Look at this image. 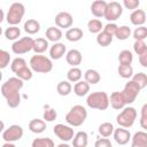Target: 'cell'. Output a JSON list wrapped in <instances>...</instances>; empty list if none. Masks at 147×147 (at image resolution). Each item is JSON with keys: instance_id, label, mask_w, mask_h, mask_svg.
<instances>
[{"instance_id": "6da1fadb", "label": "cell", "mask_w": 147, "mask_h": 147, "mask_svg": "<svg viewBox=\"0 0 147 147\" xmlns=\"http://www.w3.org/2000/svg\"><path fill=\"white\" fill-rule=\"evenodd\" d=\"M23 87V80L17 77L9 78L2 86H1V94L6 98L7 105L10 108H16L21 103L20 90Z\"/></svg>"}, {"instance_id": "7a4b0ae2", "label": "cell", "mask_w": 147, "mask_h": 147, "mask_svg": "<svg viewBox=\"0 0 147 147\" xmlns=\"http://www.w3.org/2000/svg\"><path fill=\"white\" fill-rule=\"evenodd\" d=\"M86 103L90 108L106 110L109 106V96L106 92H93L87 96Z\"/></svg>"}, {"instance_id": "3957f363", "label": "cell", "mask_w": 147, "mask_h": 147, "mask_svg": "<svg viewBox=\"0 0 147 147\" xmlns=\"http://www.w3.org/2000/svg\"><path fill=\"white\" fill-rule=\"evenodd\" d=\"M86 117H87L86 109L83 106L77 105V106H74L70 109V111L67 114L65 121L68 124H70L72 126H79L85 122Z\"/></svg>"}, {"instance_id": "277c9868", "label": "cell", "mask_w": 147, "mask_h": 147, "mask_svg": "<svg viewBox=\"0 0 147 147\" xmlns=\"http://www.w3.org/2000/svg\"><path fill=\"white\" fill-rule=\"evenodd\" d=\"M30 65L33 71L41 74H47L53 69L52 61L42 55H33L30 60Z\"/></svg>"}, {"instance_id": "5b68a950", "label": "cell", "mask_w": 147, "mask_h": 147, "mask_svg": "<svg viewBox=\"0 0 147 147\" xmlns=\"http://www.w3.org/2000/svg\"><path fill=\"white\" fill-rule=\"evenodd\" d=\"M137 118V111L133 107L124 108L121 114L117 115L116 121L119 126L122 127H131Z\"/></svg>"}, {"instance_id": "8992f818", "label": "cell", "mask_w": 147, "mask_h": 147, "mask_svg": "<svg viewBox=\"0 0 147 147\" xmlns=\"http://www.w3.org/2000/svg\"><path fill=\"white\" fill-rule=\"evenodd\" d=\"M25 13V8L21 2H14L8 10L7 14V22L9 24H11L13 26H15L16 24H18L22 21V17Z\"/></svg>"}, {"instance_id": "52a82bcc", "label": "cell", "mask_w": 147, "mask_h": 147, "mask_svg": "<svg viewBox=\"0 0 147 147\" xmlns=\"http://www.w3.org/2000/svg\"><path fill=\"white\" fill-rule=\"evenodd\" d=\"M140 90H141V88L139 87V85H138L137 83H134L133 80L126 83L124 90L121 92V94H122V96H123L125 103H132V102L136 100V98L138 96Z\"/></svg>"}, {"instance_id": "ba28073f", "label": "cell", "mask_w": 147, "mask_h": 147, "mask_svg": "<svg viewBox=\"0 0 147 147\" xmlns=\"http://www.w3.org/2000/svg\"><path fill=\"white\" fill-rule=\"evenodd\" d=\"M33 40L31 37H23L20 40L15 41L11 46V49L15 54H24L32 49L33 47Z\"/></svg>"}, {"instance_id": "9c48e42d", "label": "cell", "mask_w": 147, "mask_h": 147, "mask_svg": "<svg viewBox=\"0 0 147 147\" xmlns=\"http://www.w3.org/2000/svg\"><path fill=\"white\" fill-rule=\"evenodd\" d=\"M122 13H123V8H122L121 3L116 2V1H111V2L107 3V8H106L103 17L107 21H115V20L119 18Z\"/></svg>"}, {"instance_id": "30bf717a", "label": "cell", "mask_w": 147, "mask_h": 147, "mask_svg": "<svg viewBox=\"0 0 147 147\" xmlns=\"http://www.w3.org/2000/svg\"><path fill=\"white\" fill-rule=\"evenodd\" d=\"M22 136H23V129L20 125H11L7 130H5L2 138L6 142H13L20 140Z\"/></svg>"}, {"instance_id": "8fae6325", "label": "cell", "mask_w": 147, "mask_h": 147, "mask_svg": "<svg viewBox=\"0 0 147 147\" xmlns=\"http://www.w3.org/2000/svg\"><path fill=\"white\" fill-rule=\"evenodd\" d=\"M54 133L63 141H69L74 137V130L63 124H56L54 126Z\"/></svg>"}, {"instance_id": "7c38bea8", "label": "cell", "mask_w": 147, "mask_h": 147, "mask_svg": "<svg viewBox=\"0 0 147 147\" xmlns=\"http://www.w3.org/2000/svg\"><path fill=\"white\" fill-rule=\"evenodd\" d=\"M72 22L74 20H72L71 14L67 11H61L55 16V23L59 28H63V29L70 28L72 25Z\"/></svg>"}, {"instance_id": "4fadbf2b", "label": "cell", "mask_w": 147, "mask_h": 147, "mask_svg": "<svg viewBox=\"0 0 147 147\" xmlns=\"http://www.w3.org/2000/svg\"><path fill=\"white\" fill-rule=\"evenodd\" d=\"M114 139L117 144L119 145H125L129 142V140L131 139V134L127 130L125 129H122V127H118L114 131Z\"/></svg>"}, {"instance_id": "5bb4252c", "label": "cell", "mask_w": 147, "mask_h": 147, "mask_svg": "<svg viewBox=\"0 0 147 147\" xmlns=\"http://www.w3.org/2000/svg\"><path fill=\"white\" fill-rule=\"evenodd\" d=\"M107 3L105 0H96L92 3L91 6V11L95 17H103L105 16V11L107 8Z\"/></svg>"}, {"instance_id": "9a60e30c", "label": "cell", "mask_w": 147, "mask_h": 147, "mask_svg": "<svg viewBox=\"0 0 147 147\" xmlns=\"http://www.w3.org/2000/svg\"><path fill=\"white\" fill-rule=\"evenodd\" d=\"M109 103L111 105V107L114 109H122L124 108V106L126 105L121 92H113L110 94V99H109Z\"/></svg>"}, {"instance_id": "2e32d148", "label": "cell", "mask_w": 147, "mask_h": 147, "mask_svg": "<svg viewBox=\"0 0 147 147\" xmlns=\"http://www.w3.org/2000/svg\"><path fill=\"white\" fill-rule=\"evenodd\" d=\"M131 147H147V133L144 131L134 133Z\"/></svg>"}, {"instance_id": "e0dca14e", "label": "cell", "mask_w": 147, "mask_h": 147, "mask_svg": "<svg viewBox=\"0 0 147 147\" xmlns=\"http://www.w3.org/2000/svg\"><path fill=\"white\" fill-rule=\"evenodd\" d=\"M65 60H67V62H68L70 65L77 67V65H79L80 62H82V54H80V52L77 51V49H71V51L68 52V54H67V56H65Z\"/></svg>"}, {"instance_id": "ac0fdd59", "label": "cell", "mask_w": 147, "mask_h": 147, "mask_svg": "<svg viewBox=\"0 0 147 147\" xmlns=\"http://www.w3.org/2000/svg\"><path fill=\"white\" fill-rule=\"evenodd\" d=\"M131 23L134 25H142L146 22V13L142 9H137L130 15Z\"/></svg>"}, {"instance_id": "d6986e66", "label": "cell", "mask_w": 147, "mask_h": 147, "mask_svg": "<svg viewBox=\"0 0 147 147\" xmlns=\"http://www.w3.org/2000/svg\"><path fill=\"white\" fill-rule=\"evenodd\" d=\"M65 53V46L61 42H57V44H54L49 51V54H51V57L54 59V60H59L61 59Z\"/></svg>"}, {"instance_id": "ffe728a7", "label": "cell", "mask_w": 147, "mask_h": 147, "mask_svg": "<svg viewBox=\"0 0 147 147\" xmlns=\"http://www.w3.org/2000/svg\"><path fill=\"white\" fill-rule=\"evenodd\" d=\"M29 129L31 132L33 133H41L46 130V123L42 121V119H38V118H34L32 121H30L29 123Z\"/></svg>"}, {"instance_id": "44dd1931", "label": "cell", "mask_w": 147, "mask_h": 147, "mask_svg": "<svg viewBox=\"0 0 147 147\" xmlns=\"http://www.w3.org/2000/svg\"><path fill=\"white\" fill-rule=\"evenodd\" d=\"M65 38L69 41H78L83 38V30L79 28H71L65 32Z\"/></svg>"}, {"instance_id": "7402d4cb", "label": "cell", "mask_w": 147, "mask_h": 147, "mask_svg": "<svg viewBox=\"0 0 147 147\" xmlns=\"http://www.w3.org/2000/svg\"><path fill=\"white\" fill-rule=\"evenodd\" d=\"M46 37L48 40L51 41H59L61 38H62V31L59 29V28H55V26H51L46 30Z\"/></svg>"}, {"instance_id": "603a6c76", "label": "cell", "mask_w": 147, "mask_h": 147, "mask_svg": "<svg viewBox=\"0 0 147 147\" xmlns=\"http://www.w3.org/2000/svg\"><path fill=\"white\" fill-rule=\"evenodd\" d=\"M72 146L74 147H86L87 146V134L86 132H78L74 140H72Z\"/></svg>"}, {"instance_id": "cb8c5ba5", "label": "cell", "mask_w": 147, "mask_h": 147, "mask_svg": "<svg viewBox=\"0 0 147 147\" xmlns=\"http://www.w3.org/2000/svg\"><path fill=\"white\" fill-rule=\"evenodd\" d=\"M24 30L29 33V34H34L37 33L39 30H40V24L38 21L36 20H28L25 23H24Z\"/></svg>"}, {"instance_id": "d4e9b609", "label": "cell", "mask_w": 147, "mask_h": 147, "mask_svg": "<svg viewBox=\"0 0 147 147\" xmlns=\"http://www.w3.org/2000/svg\"><path fill=\"white\" fill-rule=\"evenodd\" d=\"M74 91H75V94L78 95V96H84L87 94V92L90 91V84L86 83V82H77L75 84V87H74Z\"/></svg>"}, {"instance_id": "484cf974", "label": "cell", "mask_w": 147, "mask_h": 147, "mask_svg": "<svg viewBox=\"0 0 147 147\" xmlns=\"http://www.w3.org/2000/svg\"><path fill=\"white\" fill-rule=\"evenodd\" d=\"M48 47V41L44 38H37L33 40V47L32 49L36 53H44Z\"/></svg>"}, {"instance_id": "4316f807", "label": "cell", "mask_w": 147, "mask_h": 147, "mask_svg": "<svg viewBox=\"0 0 147 147\" xmlns=\"http://www.w3.org/2000/svg\"><path fill=\"white\" fill-rule=\"evenodd\" d=\"M100 75L96 70H93V69H88L86 72H85V82L88 83V84H96L100 82Z\"/></svg>"}, {"instance_id": "83f0119b", "label": "cell", "mask_w": 147, "mask_h": 147, "mask_svg": "<svg viewBox=\"0 0 147 147\" xmlns=\"http://www.w3.org/2000/svg\"><path fill=\"white\" fill-rule=\"evenodd\" d=\"M133 60V55L130 51L127 49H124L119 53L118 55V61L121 64H124V65H131V62Z\"/></svg>"}, {"instance_id": "f1b7e54d", "label": "cell", "mask_w": 147, "mask_h": 147, "mask_svg": "<svg viewBox=\"0 0 147 147\" xmlns=\"http://www.w3.org/2000/svg\"><path fill=\"white\" fill-rule=\"evenodd\" d=\"M111 41H113V37L109 36L108 33L103 32V31L100 32V33L98 34V37H96V42H98L100 46H102V47L109 46V45L111 44Z\"/></svg>"}, {"instance_id": "f546056e", "label": "cell", "mask_w": 147, "mask_h": 147, "mask_svg": "<svg viewBox=\"0 0 147 147\" xmlns=\"http://www.w3.org/2000/svg\"><path fill=\"white\" fill-rule=\"evenodd\" d=\"M32 147H54V141L49 138H37L32 141Z\"/></svg>"}, {"instance_id": "4dcf8cb0", "label": "cell", "mask_w": 147, "mask_h": 147, "mask_svg": "<svg viewBox=\"0 0 147 147\" xmlns=\"http://www.w3.org/2000/svg\"><path fill=\"white\" fill-rule=\"evenodd\" d=\"M67 77H68L69 82L77 83V82H79V79L82 78V70H80L79 68L74 67V68H71V69L68 71Z\"/></svg>"}, {"instance_id": "1f68e13d", "label": "cell", "mask_w": 147, "mask_h": 147, "mask_svg": "<svg viewBox=\"0 0 147 147\" xmlns=\"http://www.w3.org/2000/svg\"><path fill=\"white\" fill-rule=\"evenodd\" d=\"M113 132H114V126H113V124L109 123V122H105V123H102V124L99 126V133H100L102 137H105V138L109 137Z\"/></svg>"}, {"instance_id": "d6a6232c", "label": "cell", "mask_w": 147, "mask_h": 147, "mask_svg": "<svg viewBox=\"0 0 147 147\" xmlns=\"http://www.w3.org/2000/svg\"><path fill=\"white\" fill-rule=\"evenodd\" d=\"M130 34H131V29H130L129 26H126V25L119 26V28L117 29L116 33H115L116 38L119 39V40H125V39H127V38L130 37Z\"/></svg>"}, {"instance_id": "836d02e7", "label": "cell", "mask_w": 147, "mask_h": 147, "mask_svg": "<svg viewBox=\"0 0 147 147\" xmlns=\"http://www.w3.org/2000/svg\"><path fill=\"white\" fill-rule=\"evenodd\" d=\"M71 85H70V83H68V82H60L59 84H57V86H56V91H57V93L60 94V95H68L70 92H71Z\"/></svg>"}, {"instance_id": "e575fe53", "label": "cell", "mask_w": 147, "mask_h": 147, "mask_svg": "<svg viewBox=\"0 0 147 147\" xmlns=\"http://www.w3.org/2000/svg\"><path fill=\"white\" fill-rule=\"evenodd\" d=\"M21 34V30L17 26H10L5 31V36L8 40H15L20 37Z\"/></svg>"}, {"instance_id": "d590c367", "label": "cell", "mask_w": 147, "mask_h": 147, "mask_svg": "<svg viewBox=\"0 0 147 147\" xmlns=\"http://www.w3.org/2000/svg\"><path fill=\"white\" fill-rule=\"evenodd\" d=\"M118 75L122 77V78H130L133 74V68L131 65H124V64H119L118 69Z\"/></svg>"}, {"instance_id": "8d00e7d4", "label": "cell", "mask_w": 147, "mask_h": 147, "mask_svg": "<svg viewBox=\"0 0 147 147\" xmlns=\"http://www.w3.org/2000/svg\"><path fill=\"white\" fill-rule=\"evenodd\" d=\"M16 75H17V78H20L21 80H30L32 78V71L28 67H24L21 70H18Z\"/></svg>"}, {"instance_id": "74e56055", "label": "cell", "mask_w": 147, "mask_h": 147, "mask_svg": "<svg viewBox=\"0 0 147 147\" xmlns=\"http://www.w3.org/2000/svg\"><path fill=\"white\" fill-rule=\"evenodd\" d=\"M132 80H133L134 83H137L140 88H144V87H146V85H147V76H146V74H144V72H138V74H136V75L133 76V79H132Z\"/></svg>"}, {"instance_id": "f35d334b", "label": "cell", "mask_w": 147, "mask_h": 147, "mask_svg": "<svg viewBox=\"0 0 147 147\" xmlns=\"http://www.w3.org/2000/svg\"><path fill=\"white\" fill-rule=\"evenodd\" d=\"M87 28H88V31L92 32V33H98L101 31V28H102V23L101 21L99 20H91L88 23H87Z\"/></svg>"}, {"instance_id": "ab89813d", "label": "cell", "mask_w": 147, "mask_h": 147, "mask_svg": "<svg viewBox=\"0 0 147 147\" xmlns=\"http://www.w3.org/2000/svg\"><path fill=\"white\" fill-rule=\"evenodd\" d=\"M24 67H26V62H25V60L22 59V57H16V59L11 62V65H10L11 71L15 72V74H16L18 70H21L22 68H24Z\"/></svg>"}, {"instance_id": "60d3db41", "label": "cell", "mask_w": 147, "mask_h": 147, "mask_svg": "<svg viewBox=\"0 0 147 147\" xmlns=\"http://www.w3.org/2000/svg\"><path fill=\"white\" fill-rule=\"evenodd\" d=\"M133 48H134V52L138 55H141L144 53H147V45L145 44L144 40H136V42L133 45Z\"/></svg>"}, {"instance_id": "b9f144b4", "label": "cell", "mask_w": 147, "mask_h": 147, "mask_svg": "<svg viewBox=\"0 0 147 147\" xmlns=\"http://www.w3.org/2000/svg\"><path fill=\"white\" fill-rule=\"evenodd\" d=\"M9 61H10L9 53L3 51V49H0V69L6 68L9 64Z\"/></svg>"}, {"instance_id": "7bdbcfd3", "label": "cell", "mask_w": 147, "mask_h": 147, "mask_svg": "<svg viewBox=\"0 0 147 147\" xmlns=\"http://www.w3.org/2000/svg\"><path fill=\"white\" fill-rule=\"evenodd\" d=\"M133 37L136 40H144L147 37V28H145V26L137 28L133 32Z\"/></svg>"}, {"instance_id": "ee69618b", "label": "cell", "mask_w": 147, "mask_h": 147, "mask_svg": "<svg viewBox=\"0 0 147 147\" xmlns=\"http://www.w3.org/2000/svg\"><path fill=\"white\" fill-rule=\"evenodd\" d=\"M56 117H57V113L53 108H49L44 113V119H46L47 122H53L54 119H56Z\"/></svg>"}, {"instance_id": "f6af8a7d", "label": "cell", "mask_w": 147, "mask_h": 147, "mask_svg": "<svg viewBox=\"0 0 147 147\" xmlns=\"http://www.w3.org/2000/svg\"><path fill=\"white\" fill-rule=\"evenodd\" d=\"M140 125H141L142 129H147V105H144V106H142Z\"/></svg>"}, {"instance_id": "bcb514c9", "label": "cell", "mask_w": 147, "mask_h": 147, "mask_svg": "<svg viewBox=\"0 0 147 147\" xmlns=\"http://www.w3.org/2000/svg\"><path fill=\"white\" fill-rule=\"evenodd\" d=\"M117 29H118V26L116 25V24H114V23H108L106 26H105V30H103V32H106V33H108L109 36H115V33H116V31H117Z\"/></svg>"}, {"instance_id": "7dc6e473", "label": "cell", "mask_w": 147, "mask_h": 147, "mask_svg": "<svg viewBox=\"0 0 147 147\" xmlns=\"http://www.w3.org/2000/svg\"><path fill=\"white\" fill-rule=\"evenodd\" d=\"M140 5L139 0H124V6L127 9H136Z\"/></svg>"}, {"instance_id": "c3c4849f", "label": "cell", "mask_w": 147, "mask_h": 147, "mask_svg": "<svg viewBox=\"0 0 147 147\" xmlns=\"http://www.w3.org/2000/svg\"><path fill=\"white\" fill-rule=\"evenodd\" d=\"M95 147H113L110 140H108L107 138H102V139H98L95 142Z\"/></svg>"}, {"instance_id": "681fc988", "label": "cell", "mask_w": 147, "mask_h": 147, "mask_svg": "<svg viewBox=\"0 0 147 147\" xmlns=\"http://www.w3.org/2000/svg\"><path fill=\"white\" fill-rule=\"evenodd\" d=\"M139 62L142 67H147V53H144L141 55H139Z\"/></svg>"}, {"instance_id": "f907efd6", "label": "cell", "mask_w": 147, "mask_h": 147, "mask_svg": "<svg viewBox=\"0 0 147 147\" xmlns=\"http://www.w3.org/2000/svg\"><path fill=\"white\" fill-rule=\"evenodd\" d=\"M3 16H5V14H3V10L0 8V23L3 21Z\"/></svg>"}, {"instance_id": "816d5d0a", "label": "cell", "mask_w": 147, "mask_h": 147, "mask_svg": "<svg viewBox=\"0 0 147 147\" xmlns=\"http://www.w3.org/2000/svg\"><path fill=\"white\" fill-rule=\"evenodd\" d=\"M2 147H15V145H13L11 142H6V144H5Z\"/></svg>"}, {"instance_id": "f5cc1de1", "label": "cell", "mask_w": 147, "mask_h": 147, "mask_svg": "<svg viewBox=\"0 0 147 147\" xmlns=\"http://www.w3.org/2000/svg\"><path fill=\"white\" fill-rule=\"evenodd\" d=\"M3 129H5V124H3V122L0 119V132H2Z\"/></svg>"}, {"instance_id": "db71d44e", "label": "cell", "mask_w": 147, "mask_h": 147, "mask_svg": "<svg viewBox=\"0 0 147 147\" xmlns=\"http://www.w3.org/2000/svg\"><path fill=\"white\" fill-rule=\"evenodd\" d=\"M57 147H70L69 145H67V144H61V145H59Z\"/></svg>"}, {"instance_id": "11a10c76", "label": "cell", "mask_w": 147, "mask_h": 147, "mask_svg": "<svg viewBox=\"0 0 147 147\" xmlns=\"http://www.w3.org/2000/svg\"><path fill=\"white\" fill-rule=\"evenodd\" d=\"M1 79H2V72H1V70H0V82H1Z\"/></svg>"}, {"instance_id": "9f6ffc18", "label": "cell", "mask_w": 147, "mask_h": 147, "mask_svg": "<svg viewBox=\"0 0 147 147\" xmlns=\"http://www.w3.org/2000/svg\"><path fill=\"white\" fill-rule=\"evenodd\" d=\"M1 32H2V30H1V28H0V36H1Z\"/></svg>"}]
</instances>
